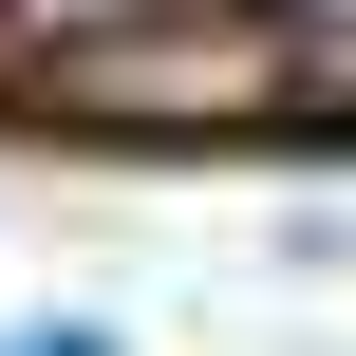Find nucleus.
Here are the masks:
<instances>
[{"label": "nucleus", "mask_w": 356, "mask_h": 356, "mask_svg": "<svg viewBox=\"0 0 356 356\" xmlns=\"http://www.w3.org/2000/svg\"><path fill=\"white\" fill-rule=\"evenodd\" d=\"M38 94H56V113H113V131H225V113L282 94V19H263V0H169V19H131L113 56L38 75Z\"/></svg>", "instance_id": "1"}, {"label": "nucleus", "mask_w": 356, "mask_h": 356, "mask_svg": "<svg viewBox=\"0 0 356 356\" xmlns=\"http://www.w3.org/2000/svg\"><path fill=\"white\" fill-rule=\"evenodd\" d=\"M0 356H113V338H94V319H19Z\"/></svg>", "instance_id": "2"}, {"label": "nucleus", "mask_w": 356, "mask_h": 356, "mask_svg": "<svg viewBox=\"0 0 356 356\" xmlns=\"http://www.w3.org/2000/svg\"><path fill=\"white\" fill-rule=\"evenodd\" d=\"M300 38H319V56H338V75H356V0H300Z\"/></svg>", "instance_id": "3"}]
</instances>
